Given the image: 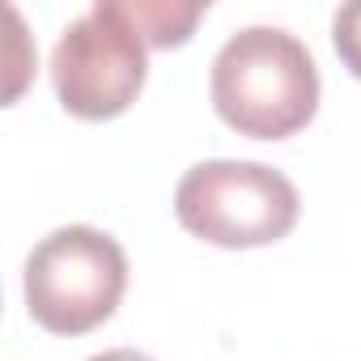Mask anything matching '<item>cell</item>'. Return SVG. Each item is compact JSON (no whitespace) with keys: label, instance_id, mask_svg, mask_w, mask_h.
<instances>
[{"label":"cell","instance_id":"obj_1","mask_svg":"<svg viewBox=\"0 0 361 361\" xmlns=\"http://www.w3.org/2000/svg\"><path fill=\"white\" fill-rule=\"evenodd\" d=\"M213 111L251 140H285L319 111V68L306 43L281 26H247L226 39L209 77Z\"/></svg>","mask_w":361,"mask_h":361},{"label":"cell","instance_id":"obj_2","mask_svg":"<svg viewBox=\"0 0 361 361\" xmlns=\"http://www.w3.org/2000/svg\"><path fill=\"white\" fill-rule=\"evenodd\" d=\"M298 188L264 161H200L174 188L178 226L200 243L226 251L281 243L298 226Z\"/></svg>","mask_w":361,"mask_h":361},{"label":"cell","instance_id":"obj_3","mask_svg":"<svg viewBox=\"0 0 361 361\" xmlns=\"http://www.w3.org/2000/svg\"><path fill=\"white\" fill-rule=\"evenodd\" d=\"M128 289L123 247L94 226H60L26 255V310L51 336L102 327Z\"/></svg>","mask_w":361,"mask_h":361},{"label":"cell","instance_id":"obj_4","mask_svg":"<svg viewBox=\"0 0 361 361\" xmlns=\"http://www.w3.org/2000/svg\"><path fill=\"white\" fill-rule=\"evenodd\" d=\"M149 43L136 30L128 0H102L81 13L51 51V85L68 115L115 119L145 90Z\"/></svg>","mask_w":361,"mask_h":361},{"label":"cell","instance_id":"obj_5","mask_svg":"<svg viewBox=\"0 0 361 361\" xmlns=\"http://www.w3.org/2000/svg\"><path fill=\"white\" fill-rule=\"evenodd\" d=\"M128 13L149 47H183L204 18V5H170V0H128Z\"/></svg>","mask_w":361,"mask_h":361},{"label":"cell","instance_id":"obj_6","mask_svg":"<svg viewBox=\"0 0 361 361\" xmlns=\"http://www.w3.org/2000/svg\"><path fill=\"white\" fill-rule=\"evenodd\" d=\"M331 43H336V56L344 60V68L361 81V0L336 9V18H331Z\"/></svg>","mask_w":361,"mask_h":361},{"label":"cell","instance_id":"obj_7","mask_svg":"<svg viewBox=\"0 0 361 361\" xmlns=\"http://www.w3.org/2000/svg\"><path fill=\"white\" fill-rule=\"evenodd\" d=\"M90 361H153V357H145V353H136V348H106V353H98V357H90Z\"/></svg>","mask_w":361,"mask_h":361}]
</instances>
